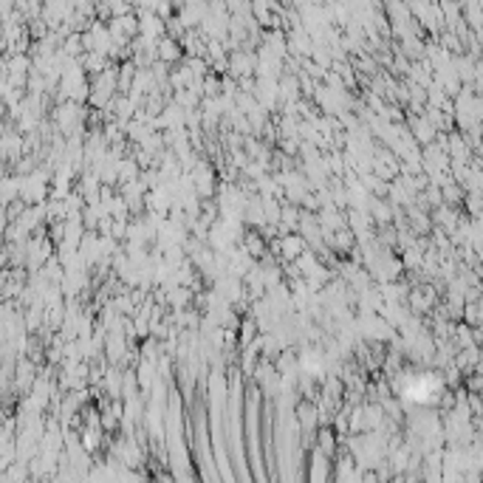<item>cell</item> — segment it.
<instances>
[]
</instances>
